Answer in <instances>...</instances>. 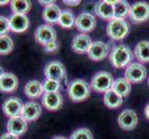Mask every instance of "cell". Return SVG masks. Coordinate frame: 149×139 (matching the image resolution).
<instances>
[{
    "label": "cell",
    "mask_w": 149,
    "mask_h": 139,
    "mask_svg": "<svg viewBox=\"0 0 149 139\" xmlns=\"http://www.w3.org/2000/svg\"><path fill=\"white\" fill-rule=\"evenodd\" d=\"M63 3L65 5H67V6L75 7V6H79L81 4V0H77V1H75V0H73V1H70V0H64Z\"/></svg>",
    "instance_id": "836d02e7"
},
{
    "label": "cell",
    "mask_w": 149,
    "mask_h": 139,
    "mask_svg": "<svg viewBox=\"0 0 149 139\" xmlns=\"http://www.w3.org/2000/svg\"><path fill=\"white\" fill-rule=\"evenodd\" d=\"M58 49V41H53L49 44H47V45H45V51L47 53H53L56 52V50Z\"/></svg>",
    "instance_id": "1f68e13d"
},
{
    "label": "cell",
    "mask_w": 149,
    "mask_h": 139,
    "mask_svg": "<svg viewBox=\"0 0 149 139\" xmlns=\"http://www.w3.org/2000/svg\"><path fill=\"white\" fill-rule=\"evenodd\" d=\"M34 39L37 43L44 46L56 40V30L49 24H43L35 30Z\"/></svg>",
    "instance_id": "52a82bcc"
},
{
    "label": "cell",
    "mask_w": 149,
    "mask_h": 139,
    "mask_svg": "<svg viewBox=\"0 0 149 139\" xmlns=\"http://www.w3.org/2000/svg\"><path fill=\"white\" fill-rule=\"evenodd\" d=\"M96 20L95 16L90 13H81L75 20V26L81 33H89L95 28Z\"/></svg>",
    "instance_id": "7c38bea8"
},
{
    "label": "cell",
    "mask_w": 149,
    "mask_h": 139,
    "mask_svg": "<svg viewBox=\"0 0 149 139\" xmlns=\"http://www.w3.org/2000/svg\"><path fill=\"white\" fill-rule=\"evenodd\" d=\"M113 7H114V19L124 20L127 16H130L131 6L127 1L124 0L115 1Z\"/></svg>",
    "instance_id": "d4e9b609"
},
{
    "label": "cell",
    "mask_w": 149,
    "mask_h": 139,
    "mask_svg": "<svg viewBox=\"0 0 149 139\" xmlns=\"http://www.w3.org/2000/svg\"><path fill=\"white\" fill-rule=\"evenodd\" d=\"M75 20L76 19L74 17V14L70 9H63L61 11L60 17L58 20V24L63 28L70 29L74 26Z\"/></svg>",
    "instance_id": "4316f807"
},
{
    "label": "cell",
    "mask_w": 149,
    "mask_h": 139,
    "mask_svg": "<svg viewBox=\"0 0 149 139\" xmlns=\"http://www.w3.org/2000/svg\"><path fill=\"white\" fill-rule=\"evenodd\" d=\"M28 129V122L22 116H17L9 118L7 123L8 133H12L14 136H20L24 135Z\"/></svg>",
    "instance_id": "5bb4252c"
},
{
    "label": "cell",
    "mask_w": 149,
    "mask_h": 139,
    "mask_svg": "<svg viewBox=\"0 0 149 139\" xmlns=\"http://www.w3.org/2000/svg\"><path fill=\"white\" fill-rule=\"evenodd\" d=\"M62 10L56 4H52L48 7H45L43 10L42 17L45 22L50 24L58 23V20Z\"/></svg>",
    "instance_id": "44dd1931"
},
{
    "label": "cell",
    "mask_w": 149,
    "mask_h": 139,
    "mask_svg": "<svg viewBox=\"0 0 149 139\" xmlns=\"http://www.w3.org/2000/svg\"><path fill=\"white\" fill-rule=\"evenodd\" d=\"M92 44V39L89 35L85 34H80L75 35V37L72 40L71 43V47L75 53L78 54H84L88 53V51L91 47Z\"/></svg>",
    "instance_id": "9a60e30c"
},
{
    "label": "cell",
    "mask_w": 149,
    "mask_h": 139,
    "mask_svg": "<svg viewBox=\"0 0 149 139\" xmlns=\"http://www.w3.org/2000/svg\"><path fill=\"white\" fill-rule=\"evenodd\" d=\"M130 18L132 22L142 23L149 19V4L146 2H136L131 7Z\"/></svg>",
    "instance_id": "ba28073f"
},
{
    "label": "cell",
    "mask_w": 149,
    "mask_h": 139,
    "mask_svg": "<svg viewBox=\"0 0 149 139\" xmlns=\"http://www.w3.org/2000/svg\"><path fill=\"white\" fill-rule=\"evenodd\" d=\"M118 123L121 129L125 131L133 130L138 123V117L136 112L132 110H123L118 118Z\"/></svg>",
    "instance_id": "30bf717a"
},
{
    "label": "cell",
    "mask_w": 149,
    "mask_h": 139,
    "mask_svg": "<svg viewBox=\"0 0 149 139\" xmlns=\"http://www.w3.org/2000/svg\"><path fill=\"white\" fill-rule=\"evenodd\" d=\"M44 73L47 79L54 80L60 83L66 77V69L60 61L53 60L45 65Z\"/></svg>",
    "instance_id": "8992f818"
},
{
    "label": "cell",
    "mask_w": 149,
    "mask_h": 139,
    "mask_svg": "<svg viewBox=\"0 0 149 139\" xmlns=\"http://www.w3.org/2000/svg\"><path fill=\"white\" fill-rule=\"evenodd\" d=\"M19 86L18 77L12 73H5L0 77V92L13 93Z\"/></svg>",
    "instance_id": "ac0fdd59"
},
{
    "label": "cell",
    "mask_w": 149,
    "mask_h": 139,
    "mask_svg": "<svg viewBox=\"0 0 149 139\" xmlns=\"http://www.w3.org/2000/svg\"><path fill=\"white\" fill-rule=\"evenodd\" d=\"M114 78L107 71H99L94 75L91 81V88L97 93H106L112 88Z\"/></svg>",
    "instance_id": "277c9868"
},
{
    "label": "cell",
    "mask_w": 149,
    "mask_h": 139,
    "mask_svg": "<svg viewBox=\"0 0 149 139\" xmlns=\"http://www.w3.org/2000/svg\"><path fill=\"white\" fill-rule=\"evenodd\" d=\"M95 12L102 20H112L114 19V7L109 1H100L95 7Z\"/></svg>",
    "instance_id": "d6986e66"
},
{
    "label": "cell",
    "mask_w": 149,
    "mask_h": 139,
    "mask_svg": "<svg viewBox=\"0 0 149 139\" xmlns=\"http://www.w3.org/2000/svg\"><path fill=\"white\" fill-rule=\"evenodd\" d=\"M109 59L111 64L117 69H121L128 66L133 59L131 48L126 45H118L112 48Z\"/></svg>",
    "instance_id": "6da1fadb"
},
{
    "label": "cell",
    "mask_w": 149,
    "mask_h": 139,
    "mask_svg": "<svg viewBox=\"0 0 149 139\" xmlns=\"http://www.w3.org/2000/svg\"><path fill=\"white\" fill-rule=\"evenodd\" d=\"M90 85L86 81L81 79L73 80L68 85L69 97L73 102H81L86 100L90 96Z\"/></svg>",
    "instance_id": "7a4b0ae2"
},
{
    "label": "cell",
    "mask_w": 149,
    "mask_h": 139,
    "mask_svg": "<svg viewBox=\"0 0 149 139\" xmlns=\"http://www.w3.org/2000/svg\"><path fill=\"white\" fill-rule=\"evenodd\" d=\"M31 8H32V3L28 0H12L10 1V9L13 14H19V15H26Z\"/></svg>",
    "instance_id": "484cf974"
},
{
    "label": "cell",
    "mask_w": 149,
    "mask_h": 139,
    "mask_svg": "<svg viewBox=\"0 0 149 139\" xmlns=\"http://www.w3.org/2000/svg\"><path fill=\"white\" fill-rule=\"evenodd\" d=\"M41 114H42V108L40 104L35 101H29L23 104L20 116L27 122H31L38 120Z\"/></svg>",
    "instance_id": "8fae6325"
},
{
    "label": "cell",
    "mask_w": 149,
    "mask_h": 139,
    "mask_svg": "<svg viewBox=\"0 0 149 139\" xmlns=\"http://www.w3.org/2000/svg\"><path fill=\"white\" fill-rule=\"evenodd\" d=\"M125 79L132 84H139L145 81L147 76L146 67L140 63H132L126 68Z\"/></svg>",
    "instance_id": "5b68a950"
},
{
    "label": "cell",
    "mask_w": 149,
    "mask_h": 139,
    "mask_svg": "<svg viewBox=\"0 0 149 139\" xmlns=\"http://www.w3.org/2000/svg\"><path fill=\"white\" fill-rule=\"evenodd\" d=\"M129 33V24L125 20L113 19L107 26V34L114 41L124 39Z\"/></svg>",
    "instance_id": "3957f363"
},
{
    "label": "cell",
    "mask_w": 149,
    "mask_h": 139,
    "mask_svg": "<svg viewBox=\"0 0 149 139\" xmlns=\"http://www.w3.org/2000/svg\"><path fill=\"white\" fill-rule=\"evenodd\" d=\"M22 107H23V103L20 100V98L16 96H12L4 101L2 105V110L4 112V114L7 117H8L9 119V118L20 116Z\"/></svg>",
    "instance_id": "9c48e42d"
},
{
    "label": "cell",
    "mask_w": 149,
    "mask_h": 139,
    "mask_svg": "<svg viewBox=\"0 0 149 139\" xmlns=\"http://www.w3.org/2000/svg\"><path fill=\"white\" fill-rule=\"evenodd\" d=\"M5 73V71H4V69L2 68V67L1 66H0V77H1L3 74Z\"/></svg>",
    "instance_id": "74e56055"
},
{
    "label": "cell",
    "mask_w": 149,
    "mask_h": 139,
    "mask_svg": "<svg viewBox=\"0 0 149 139\" xmlns=\"http://www.w3.org/2000/svg\"><path fill=\"white\" fill-rule=\"evenodd\" d=\"M10 31L9 19L0 15V35L7 34Z\"/></svg>",
    "instance_id": "4dcf8cb0"
},
{
    "label": "cell",
    "mask_w": 149,
    "mask_h": 139,
    "mask_svg": "<svg viewBox=\"0 0 149 139\" xmlns=\"http://www.w3.org/2000/svg\"><path fill=\"white\" fill-rule=\"evenodd\" d=\"M38 2L42 5V6H44L45 8L48 7V6H50V5H52V4H55V1H43V0H39Z\"/></svg>",
    "instance_id": "e575fe53"
},
{
    "label": "cell",
    "mask_w": 149,
    "mask_h": 139,
    "mask_svg": "<svg viewBox=\"0 0 149 139\" xmlns=\"http://www.w3.org/2000/svg\"><path fill=\"white\" fill-rule=\"evenodd\" d=\"M8 3H10L8 0H5V1H0V6H5V5H7Z\"/></svg>",
    "instance_id": "8d00e7d4"
},
{
    "label": "cell",
    "mask_w": 149,
    "mask_h": 139,
    "mask_svg": "<svg viewBox=\"0 0 149 139\" xmlns=\"http://www.w3.org/2000/svg\"><path fill=\"white\" fill-rule=\"evenodd\" d=\"M53 139H67V138L64 137V136H56V137H54Z\"/></svg>",
    "instance_id": "f35d334b"
},
{
    "label": "cell",
    "mask_w": 149,
    "mask_h": 139,
    "mask_svg": "<svg viewBox=\"0 0 149 139\" xmlns=\"http://www.w3.org/2000/svg\"><path fill=\"white\" fill-rule=\"evenodd\" d=\"M14 42L8 34L0 35V55H8L12 52Z\"/></svg>",
    "instance_id": "83f0119b"
},
{
    "label": "cell",
    "mask_w": 149,
    "mask_h": 139,
    "mask_svg": "<svg viewBox=\"0 0 149 139\" xmlns=\"http://www.w3.org/2000/svg\"><path fill=\"white\" fill-rule=\"evenodd\" d=\"M44 93L43 84L38 80H31L24 86V94L30 99H36Z\"/></svg>",
    "instance_id": "ffe728a7"
},
{
    "label": "cell",
    "mask_w": 149,
    "mask_h": 139,
    "mask_svg": "<svg viewBox=\"0 0 149 139\" xmlns=\"http://www.w3.org/2000/svg\"><path fill=\"white\" fill-rule=\"evenodd\" d=\"M43 106L50 111L59 110L63 105V97L59 92L56 93H44L42 97Z\"/></svg>",
    "instance_id": "4fadbf2b"
},
{
    "label": "cell",
    "mask_w": 149,
    "mask_h": 139,
    "mask_svg": "<svg viewBox=\"0 0 149 139\" xmlns=\"http://www.w3.org/2000/svg\"><path fill=\"white\" fill-rule=\"evenodd\" d=\"M88 58L93 61H101L107 58L109 54V46L107 44L96 41L93 42L88 51Z\"/></svg>",
    "instance_id": "e0dca14e"
},
{
    "label": "cell",
    "mask_w": 149,
    "mask_h": 139,
    "mask_svg": "<svg viewBox=\"0 0 149 139\" xmlns=\"http://www.w3.org/2000/svg\"><path fill=\"white\" fill-rule=\"evenodd\" d=\"M70 139H94V136L92 132L87 128H80L71 133Z\"/></svg>",
    "instance_id": "f1b7e54d"
},
{
    "label": "cell",
    "mask_w": 149,
    "mask_h": 139,
    "mask_svg": "<svg viewBox=\"0 0 149 139\" xmlns=\"http://www.w3.org/2000/svg\"><path fill=\"white\" fill-rule=\"evenodd\" d=\"M145 114H146V119L149 120V103H148V104L145 108Z\"/></svg>",
    "instance_id": "d590c367"
},
{
    "label": "cell",
    "mask_w": 149,
    "mask_h": 139,
    "mask_svg": "<svg viewBox=\"0 0 149 139\" xmlns=\"http://www.w3.org/2000/svg\"><path fill=\"white\" fill-rule=\"evenodd\" d=\"M123 98L112 89L109 90L104 95V104L109 109H117L122 105Z\"/></svg>",
    "instance_id": "603a6c76"
},
{
    "label": "cell",
    "mask_w": 149,
    "mask_h": 139,
    "mask_svg": "<svg viewBox=\"0 0 149 139\" xmlns=\"http://www.w3.org/2000/svg\"><path fill=\"white\" fill-rule=\"evenodd\" d=\"M148 85H149V78H148Z\"/></svg>",
    "instance_id": "ab89813d"
},
{
    "label": "cell",
    "mask_w": 149,
    "mask_h": 139,
    "mask_svg": "<svg viewBox=\"0 0 149 139\" xmlns=\"http://www.w3.org/2000/svg\"><path fill=\"white\" fill-rule=\"evenodd\" d=\"M60 83L59 82H56L54 80H50L47 79L43 84V88L45 93H56V92H59L60 89Z\"/></svg>",
    "instance_id": "f546056e"
},
{
    "label": "cell",
    "mask_w": 149,
    "mask_h": 139,
    "mask_svg": "<svg viewBox=\"0 0 149 139\" xmlns=\"http://www.w3.org/2000/svg\"><path fill=\"white\" fill-rule=\"evenodd\" d=\"M30 25L29 18L26 15H19V14H12L9 17V26L10 31L16 33L22 34L27 31Z\"/></svg>",
    "instance_id": "2e32d148"
},
{
    "label": "cell",
    "mask_w": 149,
    "mask_h": 139,
    "mask_svg": "<svg viewBox=\"0 0 149 139\" xmlns=\"http://www.w3.org/2000/svg\"><path fill=\"white\" fill-rule=\"evenodd\" d=\"M0 139H19V136H14V135H12V133L7 132V133H3V135L0 136Z\"/></svg>",
    "instance_id": "d6a6232c"
},
{
    "label": "cell",
    "mask_w": 149,
    "mask_h": 139,
    "mask_svg": "<svg viewBox=\"0 0 149 139\" xmlns=\"http://www.w3.org/2000/svg\"><path fill=\"white\" fill-rule=\"evenodd\" d=\"M135 58L142 63L149 62V42L148 41H141L134 49Z\"/></svg>",
    "instance_id": "cb8c5ba5"
},
{
    "label": "cell",
    "mask_w": 149,
    "mask_h": 139,
    "mask_svg": "<svg viewBox=\"0 0 149 139\" xmlns=\"http://www.w3.org/2000/svg\"><path fill=\"white\" fill-rule=\"evenodd\" d=\"M111 89L121 97H125L130 95L132 85L130 82H128L125 78H118L114 81Z\"/></svg>",
    "instance_id": "7402d4cb"
}]
</instances>
